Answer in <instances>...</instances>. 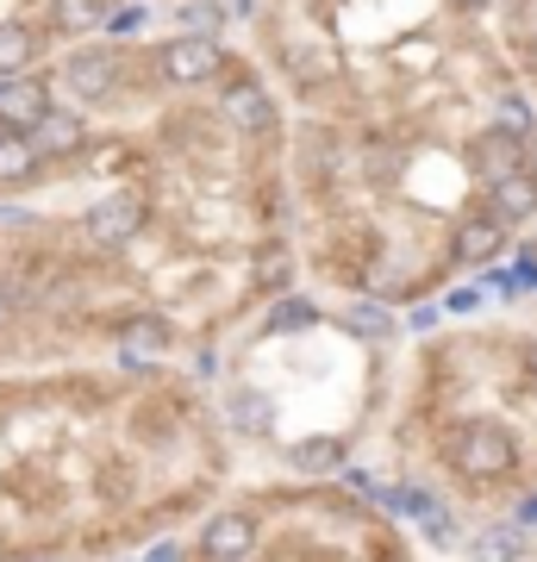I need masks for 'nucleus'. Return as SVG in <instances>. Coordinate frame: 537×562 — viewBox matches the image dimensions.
<instances>
[{
    "mask_svg": "<svg viewBox=\"0 0 537 562\" xmlns=\"http://www.w3.org/2000/svg\"><path fill=\"white\" fill-rule=\"evenodd\" d=\"M469 169L494 188V181L518 176V169H532V138H525L518 125H488V132L469 144Z\"/></svg>",
    "mask_w": 537,
    "mask_h": 562,
    "instance_id": "1",
    "label": "nucleus"
},
{
    "mask_svg": "<svg viewBox=\"0 0 537 562\" xmlns=\"http://www.w3.org/2000/svg\"><path fill=\"white\" fill-rule=\"evenodd\" d=\"M518 462V443L513 431H500V425H469L457 443V469L469 475V482H500L506 469Z\"/></svg>",
    "mask_w": 537,
    "mask_h": 562,
    "instance_id": "2",
    "label": "nucleus"
},
{
    "mask_svg": "<svg viewBox=\"0 0 537 562\" xmlns=\"http://www.w3.org/2000/svg\"><path fill=\"white\" fill-rule=\"evenodd\" d=\"M157 69H163V81H176V88H200V81H213L225 69V50H220V38L188 32V38H176L157 57Z\"/></svg>",
    "mask_w": 537,
    "mask_h": 562,
    "instance_id": "3",
    "label": "nucleus"
},
{
    "mask_svg": "<svg viewBox=\"0 0 537 562\" xmlns=\"http://www.w3.org/2000/svg\"><path fill=\"white\" fill-rule=\"evenodd\" d=\"M57 81H69V94L94 106V101L113 94V81H120V57H113V50H69Z\"/></svg>",
    "mask_w": 537,
    "mask_h": 562,
    "instance_id": "4",
    "label": "nucleus"
},
{
    "mask_svg": "<svg viewBox=\"0 0 537 562\" xmlns=\"http://www.w3.org/2000/svg\"><path fill=\"white\" fill-rule=\"evenodd\" d=\"M144 225V194H132V188H120V194H107L100 206H88V220H81V232L94 244H125L132 232Z\"/></svg>",
    "mask_w": 537,
    "mask_h": 562,
    "instance_id": "5",
    "label": "nucleus"
},
{
    "mask_svg": "<svg viewBox=\"0 0 537 562\" xmlns=\"http://www.w3.org/2000/svg\"><path fill=\"white\" fill-rule=\"evenodd\" d=\"M44 113H51L44 76H7L0 81V132H32Z\"/></svg>",
    "mask_w": 537,
    "mask_h": 562,
    "instance_id": "6",
    "label": "nucleus"
},
{
    "mask_svg": "<svg viewBox=\"0 0 537 562\" xmlns=\"http://www.w3.org/2000/svg\"><path fill=\"white\" fill-rule=\"evenodd\" d=\"M250 550H257V525L244 519V513H220L200 531V557L206 562H244Z\"/></svg>",
    "mask_w": 537,
    "mask_h": 562,
    "instance_id": "7",
    "label": "nucleus"
},
{
    "mask_svg": "<svg viewBox=\"0 0 537 562\" xmlns=\"http://www.w3.org/2000/svg\"><path fill=\"white\" fill-rule=\"evenodd\" d=\"M220 113L238 125V132H276V101H269L262 81H232L220 94Z\"/></svg>",
    "mask_w": 537,
    "mask_h": 562,
    "instance_id": "8",
    "label": "nucleus"
},
{
    "mask_svg": "<svg viewBox=\"0 0 537 562\" xmlns=\"http://www.w3.org/2000/svg\"><path fill=\"white\" fill-rule=\"evenodd\" d=\"M25 144L38 150V162L44 157H76L81 144H88V125H81V113H57V106H51V113L25 132Z\"/></svg>",
    "mask_w": 537,
    "mask_h": 562,
    "instance_id": "9",
    "label": "nucleus"
},
{
    "mask_svg": "<svg viewBox=\"0 0 537 562\" xmlns=\"http://www.w3.org/2000/svg\"><path fill=\"white\" fill-rule=\"evenodd\" d=\"M532 213H537V169H518V176H506V181L488 188V220L525 225Z\"/></svg>",
    "mask_w": 537,
    "mask_h": 562,
    "instance_id": "10",
    "label": "nucleus"
},
{
    "mask_svg": "<svg viewBox=\"0 0 537 562\" xmlns=\"http://www.w3.org/2000/svg\"><path fill=\"white\" fill-rule=\"evenodd\" d=\"M500 244H506V225L488 220V213H476V220L457 225V238H450V250H457L462 262H494Z\"/></svg>",
    "mask_w": 537,
    "mask_h": 562,
    "instance_id": "11",
    "label": "nucleus"
},
{
    "mask_svg": "<svg viewBox=\"0 0 537 562\" xmlns=\"http://www.w3.org/2000/svg\"><path fill=\"white\" fill-rule=\"evenodd\" d=\"M163 350H169V325H163V319H132V325H120V357H125V362L163 357Z\"/></svg>",
    "mask_w": 537,
    "mask_h": 562,
    "instance_id": "12",
    "label": "nucleus"
},
{
    "mask_svg": "<svg viewBox=\"0 0 537 562\" xmlns=\"http://www.w3.org/2000/svg\"><path fill=\"white\" fill-rule=\"evenodd\" d=\"M38 176V150L25 144V132H0V188H20Z\"/></svg>",
    "mask_w": 537,
    "mask_h": 562,
    "instance_id": "13",
    "label": "nucleus"
},
{
    "mask_svg": "<svg viewBox=\"0 0 537 562\" xmlns=\"http://www.w3.org/2000/svg\"><path fill=\"white\" fill-rule=\"evenodd\" d=\"M44 32H32V25H0V81L7 76H25V63L38 57Z\"/></svg>",
    "mask_w": 537,
    "mask_h": 562,
    "instance_id": "14",
    "label": "nucleus"
},
{
    "mask_svg": "<svg viewBox=\"0 0 537 562\" xmlns=\"http://www.w3.org/2000/svg\"><path fill=\"white\" fill-rule=\"evenodd\" d=\"M344 462V443L338 438H306L294 443V469H306V475H325V469H338Z\"/></svg>",
    "mask_w": 537,
    "mask_h": 562,
    "instance_id": "15",
    "label": "nucleus"
},
{
    "mask_svg": "<svg viewBox=\"0 0 537 562\" xmlns=\"http://www.w3.org/2000/svg\"><path fill=\"white\" fill-rule=\"evenodd\" d=\"M288 69H294V76L313 88V81L338 76V57H332V50H313V44H294V50H288Z\"/></svg>",
    "mask_w": 537,
    "mask_h": 562,
    "instance_id": "16",
    "label": "nucleus"
},
{
    "mask_svg": "<svg viewBox=\"0 0 537 562\" xmlns=\"http://www.w3.org/2000/svg\"><path fill=\"white\" fill-rule=\"evenodd\" d=\"M51 20L57 32H88L100 20V0H51Z\"/></svg>",
    "mask_w": 537,
    "mask_h": 562,
    "instance_id": "17",
    "label": "nucleus"
},
{
    "mask_svg": "<svg viewBox=\"0 0 537 562\" xmlns=\"http://www.w3.org/2000/svg\"><path fill=\"white\" fill-rule=\"evenodd\" d=\"M350 331H357V338H388V331H394V313L376 306V301H357L350 306Z\"/></svg>",
    "mask_w": 537,
    "mask_h": 562,
    "instance_id": "18",
    "label": "nucleus"
},
{
    "mask_svg": "<svg viewBox=\"0 0 537 562\" xmlns=\"http://www.w3.org/2000/svg\"><path fill=\"white\" fill-rule=\"evenodd\" d=\"M476 562H518V531H481Z\"/></svg>",
    "mask_w": 537,
    "mask_h": 562,
    "instance_id": "19",
    "label": "nucleus"
},
{
    "mask_svg": "<svg viewBox=\"0 0 537 562\" xmlns=\"http://www.w3.org/2000/svg\"><path fill=\"white\" fill-rule=\"evenodd\" d=\"M313 319H318L313 301H281V306H269V331H300V325H313Z\"/></svg>",
    "mask_w": 537,
    "mask_h": 562,
    "instance_id": "20",
    "label": "nucleus"
},
{
    "mask_svg": "<svg viewBox=\"0 0 537 562\" xmlns=\"http://www.w3.org/2000/svg\"><path fill=\"white\" fill-rule=\"evenodd\" d=\"M494 288H500V294H532V288H537V257H518L513 269H500Z\"/></svg>",
    "mask_w": 537,
    "mask_h": 562,
    "instance_id": "21",
    "label": "nucleus"
},
{
    "mask_svg": "<svg viewBox=\"0 0 537 562\" xmlns=\"http://www.w3.org/2000/svg\"><path fill=\"white\" fill-rule=\"evenodd\" d=\"M181 25H225L220 0H200V7H181Z\"/></svg>",
    "mask_w": 537,
    "mask_h": 562,
    "instance_id": "22",
    "label": "nucleus"
},
{
    "mask_svg": "<svg viewBox=\"0 0 537 562\" xmlns=\"http://www.w3.org/2000/svg\"><path fill=\"white\" fill-rule=\"evenodd\" d=\"M257 276H262V288H288V257H281V250H276V257H262Z\"/></svg>",
    "mask_w": 537,
    "mask_h": 562,
    "instance_id": "23",
    "label": "nucleus"
},
{
    "mask_svg": "<svg viewBox=\"0 0 537 562\" xmlns=\"http://www.w3.org/2000/svg\"><path fill=\"white\" fill-rule=\"evenodd\" d=\"M138 20H144L138 7H125V13H113V20H107V32H113V38H125V32H132Z\"/></svg>",
    "mask_w": 537,
    "mask_h": 562,
    "instance_id": "24",
    "label": "nucleus"
},
{
    "mask_svg": "<svg viewBox=\"0 0 537 562\" xmlns=\"http://www.w3.org/2000/svg\"><path fill=\"white\" fill-rule=\"evenodd\" d=\"M518 525H537V494L532 501H518Z\"/></svg>",
    "mask_w": 537,
    "mask_h": 562,
    "instance_id": "25",
    "label": "nucleus"
},
{
    "mask_svg": "<svg viewBox=\"0 0 537 562\" xmlns=\"http://www.w3.org/2000/svg\"><path fill=\"white\" fill-rule=\"evenodd\" d=\"M150 562H181V550L176 543H163V550H150Z\"/></svg>",
    "mask_w": 537,
    "mask_h": 562,
    "instance_id": "26",
    "label": "nucleus"
},
{
    "mask_svg": "<svg viewBox=\"0 0 537 562\" xmlns=\"http://www.w3.org/2000/svg\"><path fill=\"white\" fill-rule=\"evenodd\" d=\"M525 369H532V382H537V338H532V350H525Z\"/></svg>",
    "mask_w": 537,
    "mask_h": 562,
    "instance_id": "27",
    "label": "nucleus"
},
{
    "mask_svg": "<svg viewBox=\"0 0 537 562\" xmlns=\"http://www.w3.org/2000/svg\"><path fill=\"white\" fill-rule=\"evenodd\" d=\"M457 7H469V13H476V7H488V0H457Z\"/></svg>",
    "mask_w": 537,
    "mask_h": 562,
    "instance_id": "28",
    "label": "nucleus"
}]
</instances>
